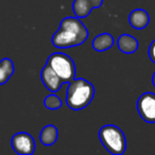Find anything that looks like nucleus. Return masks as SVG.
I'll return each instance as SVG.
<instances>
[{
    "label": "nucleus",
    "instance_id": "nucleus-1",
    "mask_svg": "<svg viewBox=\"0 0 155 155\" xmlns=\"http://www.w3.org/2000/svg\"><path fill=\"white\" fill-rule=\"evenodd\" d=\"M88 35V30L77 16L66 17L61 21L60 28L53 34L51 41L54 47L65 49L82 45Z\"/></svg>",
    "mask_w": 155,
    "mask_h": 155
},
{
    "label": "nucleus",
    "instance_id": "nucleus-2",
    "mask_svg": "<svg viewBox=\"0 0 155 155\" xmlns=\"http://www.w3.org/2000/svg\"><path fill=\"white\" fill-rule=\"evenodd\" d=\"M95 96V87L91 82L79 78L73 79L67 88L66 103L69 108L80 110L88 106Z\"/></svg>",
    "mask_w": 155,
    "mask_h": 155
},
{
    "label": "nucleus",
    "instance_id": "nucleus-3",
    "mask_svg": "<svg viewBox=\"0 0 155 155\" xmlns=\"http://www.w3.org/2000/svg\"><path fill=\"white\" fill-rule=\"evenodd\" d=\"M99 138L102 146L113 155H121L127 150L124 133L114 124H106L100 129Z\"/></svg>",
    "mask_w": 155,
    "mask_h": 155
},
{
    "label": "nucleus",
    "instance_id": "nucleus-4",
    "mask_svg": "<svg viewBox=\"0 0 155 155\" xmlns=\"http://www.w3.org/2000/svg\"><path fill=\"white\" fill-rule=\"evenodd\" d=\"M47 64L62 78L64 83H70L75 78V65L73 60L62 52L52 53L48 58Z\"/></svg>",
    "mask_w": 155,
    "mask_h": 155
},
{
    "label": "nucleus",
    "instance_id": "nucleus-5",
    "mask_svg": "<svg viewBox=\"0 0 155 155\" xmlns=\"http://www.w3.org/2000/svg\"><path fill=\"white\" fill-rule=\"evenodd\" d=\"M137 112L143 121L148 123H155V94L144 93L138 98Z\"/></svg>",
    "mask_w": 155,
    "mask_h": 155
},
{
    "label": "nucleus",
    "instance_id": "nucleus-6",
    "mask_svg": "<svg viewBox=\"0 0 155 155\" xmlns=\"http://www.w3.org/2000/svg\"><path fill=\"white\" fill-rule=\"evenodd\" d=\"M12 148L17 154L31 155L35 151V141L29 133L20 132L12 137Z\"/></svg>",
    "mask_w": 155,
    "mask_h": 155
},
{
    "label": "nucleus",
    "instance_id": "nucleus-7",
    "mask_svg": "<svg viewBox=\"0 0 155 155\" xmlns=\"http://www.w3.org/2000/svg\"><path fill=\"white\" fill-rule=\"evenodd\" d=\"M41 79L43 81L44 85L47 87V89H49L52 93H56L58 91H60L61 86L64 84V81H63L62 78L58 77V73L48 64H46L41 69Z\"/></svg>",
    "mask_w": 155,
    "mask_h": 155
},
{
    "label": "nucleus",
    "instance_id": "nucleus-8",
    "mask_svg": "<svg viewBox=\"0 0 155 155\" xmlns=\"http://www.w3.org/2000/svg\"><path fill=\"white\" fill-rule=\"evenodd\" d=\"M129 22L136 30H142L150 22V16L148 12L142 9H136L129 15Z\"/></svg>",
    "mask_w": 155,
    "mask_h": 155
},
{
    "label": "nucleus",
    "instance_id": "nucleus-9",
    "mask_svg": "<svg viewBox=\"0 0 155 155\" xmlns=\"http://www.w3.org/2000/svg\"><path fill=\"white\" fill-rule=\"evenodd\" d=\"M117 46L122 53L132 54L138 49V41L130 34H122L117 41Z\"/></svg>",
    "mask_w": 155,
    "mask_h": 155
},
{
    "label": "nucleus",
    "instance_id": "nucleus-10",
    "mask_svg": "<svg viewBox=\"0 0 155 155\" xmlns=\"http://www.w3.org/2000/svg\"><path fill=\"white\" fill-rule=\"evenodd\" d=\"M114 37L110 33H101L96 36L93 41V48L98 52H103L108 50L114 45Z\"/></svg>",
    "mask_w": 155,
    "mask_h": 155
},
{
    "label": "nucleus",
    "instance_id": "nucleus-11",
    "mask_svg": "<svg viewBox=\"0 0 155 155\" xmlns=\"http://www.w3.org/2000/svg\"><path fill=\"white\" fill-rule=\"evenodd\" d=\"M58 138V127L53 124H48L41 130L39 140L44 146H52L56 142Z\"/></svg>",
    "mask_w": 155,
    "mask_h": 155
},
{
    "label": "nucleus",
    "instance_id": "nucleus-12",
    "mask_svg": "<svg viewBox=\"0 0 155 155\" xmlns=\"http://www.w3.org/2000/svg\"><path fill=\"white\" fill-rule=\"evenodd\" d=\"M94 5L91 0H74L72 3V10L78 18H84L93 11Z\"/></svg>",
    "mask_w": 155,
    "mask_h": 155
},
{
    "label": "nucleus",
    "instance_id": "nucleus-13",
    "mask_svg": "<svg viewBox=\"0 0 155 155\" xmlns=\"http://www.w3.org/2000/svg\"><path fill=\"white\" fill-rule=\"evenodd\" d=\"M14 73V64L12 60L5 58L0 62V85L5 84Z\"/></svg>",
    "mask_w": 155,
    "mask_h": 155
},
{
    "label": "nucleus",
    "instance_id": "nucleus-14",
    "mask_svg": "<svg viewBox=\"0 0 155 155\" xmlns=\"http://www.w3.org/2000/svg\"><path fill=\"white\" fill-rule=\"evenodd\" d=\"M44 105L48 110H58L62 106V100L56 95H49L44 100Z\"/></svg>",
    "mask_w": 155,
    "mask_h": 155
},
{
    "label": "nucleus",
    "instance_id": "nucleus-15",
    "mask_svg": "<svg viewBox=\"0 0 155 155\" xmlns=\"http://www.w3.org/2000/svg\"><path fill=\"white\" fill-rule=\"evenodd\" d=\"M149 58L152 61V63L155 64V39L150 44V47H149Z\"/></svg>",
    "mask_w": 155,
    "mask_h": 155
},
{
    "label": "nucleus",
    "instance_id": "nucleus-16",
    "mask_svg": "<svg viewBox=\"0 0 155 155\" xmlns=\"http://www.w3.org/2000/svg\"><path fill=\"white\" fill-rule=\"evenodd\" d=\"M91 1L93 2L94 8H95V9H97V8H100L102 5V3H103V0H91Z\"/></svg>",
    "mask_w": 155,
    "mask_h": 155
},
{
    "label": "nucleus",
    "instance_id": "nucleus-17",
    "mask_svg": "<svg viewBox=\"0 0 155 155\" xmlns=\"http://www.w3.org/2000/svg\"><path fill=\"white\" fill-rule=\"evenodd\" d=\"M152 83L155 87V71H154V73H153V77H152Z\"/></svg>",
    "mask_w": 155,
    "mask_h": 155
}]
</instances>
